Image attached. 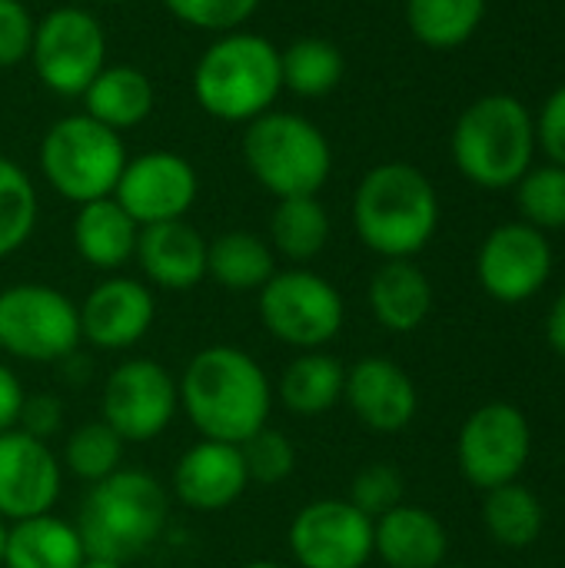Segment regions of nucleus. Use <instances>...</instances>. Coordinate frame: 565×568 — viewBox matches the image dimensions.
<instances>
[{
	"instance_id": "nucleus-31",
	"label": "nucleus",
	"mask_w": 565,
	"mask_h": 568,
	"mask_svg": "<svg viewBox=\"0 0 565 568\" xmlns=\"http://www.w3.org/2000/svg\"><path fill=\"white\" fill-rule=\"evenodd\" d=\"M483 17L486 0H406V27L430 50L463 47Z\"/></svg>"
},
{
	"instance_id": "nucleus-24",
	"label": "nucleus",
	"mask_w": 565,
	"mask_h": 568,
	"mask_svg": "<svg viewBox=\"0 0 565 568\" xmlns=\"http://www.w3.org/2000/svg\"><path fill=\"white\" fill-rule=\"evenodd\" d=\"M83 113L93 116L97 123L123 133V130H133L140 126L150 113H153V103H157V93H153V83L150 77L133 67V63H107L93 83L83 90Z\"/></svg>"
},
{
	"instance_id": "nucleus-11",
	"label": "nucleus",
	"mask_w": 565,
	"mask_h": 568,
	"mask_svg": "<svg viewBox=\"0 0 565 568\" xmlns=\"http://www.w3.org/2000/svg\"><path fill=\"white\" fill-rule=\"evenodd\" d=\"M533 456V429L519 406L486 403L480 406L456 436V466L463 479L483 493L506 483H519Z\"/></svg>"
},
{
	"instance_id": "nucleus-17",
	"label": "nucleus",
	"mask_w": 565,
	"mask_h": 568,
	"mask_svg": "<svg viewBox=\"0 0 565 568\" xmlns=\"http://www.w3.org/2000/svg\"><path fill=\"white\" fill-rule=\"evenodd\" d=\"M157 320V300L143 280L107 276L80 303V336L97 349L137 346Z\"/></svg>"
},
{
	"instance_id": "nucleus-12",
	"label": "nucleus",
	"mask_w": 565,
	"mask_h": 568,
	"mask_svg": "<svg viewBox=\"0 0 565 568\" xmlns=\"http://www.w3.org/2000/svg\"><path fill=\"white\" fill-rule=\"evenodd\" d=\"M176 413V376L153 359H123L103 383L100 419L123 443H153Z\"/></svg>"
},
{
	"instance_id": "nucleus-27",
	"label": "nucleus",
	"mask_w": 565,
	"mask_h": 568,
	"mask_svg": "<svg viewBox=\"0 0 565 568\" xmlns=\"http://www.w3.org/2000/svg\"><path fill=\"white\" fill-rule=\"evenodd\" d=\"M276 273V253L260 233L226 230L206 240V276L230 293H250Z\"/></svg>"
},
{
	"instance_id": "nucleus-35",
	"label": "nucleus",
	"mask_w": 565,
	"mask_h": 568,
	"mask_svg": "<svg viewBox=\"0 0 565 568\" xmlns=\"http://www.w3.org/2000/svg\"><path fill=\"white\" fill-rule=\"evenodd\" d=\"M160 3L183 27L220 37L230 30H243V23L253 20L263 0H160Z\"/></svg>"
},
{
	"instance_id": "nucleus-7",
	"label": "nucleus",
	"mask_w": 565,
	"mask_h": 568,
	"mask_svg": "<svg viewBox=\"0 0 565 568\" xmlns=\"http://www.w3.org/2000/svg\"><path fill=\"white\" fill-rule=\"evenodd\" d=\"M127 160L130 153L123 133L97 123L83 110L53 120L37 150L40 176L73 206L113 196Z\"/></svg>"
},
{
	"instance_id": "nucleus-2",
	"label": "nucleus",
	"mask_w": 565,
	"mask_h": 568,
	"mask_svg": "<svg viewBox=\"0 0 565 568\" xmlns=\"http://www.w3.org/2000/svg\"><path fill=\"white\" fill-rule=\"evenodd\" d=\"M440 226V196L430 176L403 160L376 163L353 193V230L383 260H413Z\"/></svg>"
},
{
	"instance_id": "nucleus-6",
	"label": "nucleus",
	"mask_w": 565,
	"mask_h": 568,
	"mask_svg": "<svg viewBox=\"0 0 565 568\" xmlns=\"http://www.w3.org/2000/svg\"><path fill=\"white\" fill-rule=\"evenodd\" d=\"M250 176L276 200L320 196L333 173V146L326 133L303 113L266 110L243 126L240 140Z\"/></svg>"
},
{
	"instance_id": "nucleus-13",
	"label": "nucleus",
	"mask_w": 565,
	"mask_h": 568,
	"mask_svg": "<svg viewBox=\"0 0 565 568\" xmlns=\"http://www.w3.org/2000/svg\"><path fill=\"white\" fill-rule=\"evenodd\" d=\"M196 196V166L176 150H147L130 156L113 190V200L133 216L137 226L186 220Z\"/></svg>"
},
{
	"instance_id": "nucleus-20",
	"label": "nucleus",
	"mask_w": 565,
	"mask_h": 568,
	"mask_svg": "<svg viewBox=\"0 0 565 568\" xmlns=\"http://www.w3.org/2000/svg\"><path fill=\"white\" fill-rule=\"evenodd\" d=\"M133 260L147 283L170 293L193 290L206 280V240L186 220L140 226Z\"/></svg>"
},
{
	"instance_id": "nucleus-42",
	"label": "nucleus",
	"mask_w": 565,
	"mask_h": 568,
	"mask_svg": "<svg viewBox=\"0 0 565 568\" xmlns=\"http://www.w3.org/2000/svg\"><path fill=\"white\" fill-rule=\"evenodd\" d=\"M546 339L565 359V290L556 296V303H553V310L546 316Z\"/></svg>"
},
{
	"instance_id": "nucleus-40",
	"label": "nucleus",
	"mask_w": 565,
	"mask_h": 568,
	"mask_svg": "<svg viewBox=\"0 0 565 568\" xmlns=\"http://www.w3.org/2000/svg\"><path fill=\"white\" fill-rule=\"evenodd\" d=\"M60 423H63V403L57 396H50V393H33V396L23 399L17 429H23L33 439L50 443V436H57Z\"/></svg>"
},
{
	"instance_id": "nucleus-10",
	"label": "nucleus",
	"mask_w": 565,
	"mask_h": 568,
	"mask_svg": "<svg viewBox=\"0 0 565 568\" xmlns=\"http://www.w3.org/2000/svg\"><path fill=\"white\" fill-rule=\"evenodd\" d=\"M37 80L57 97H83L107 67V30L83 3H60L33 27L30 57Z\"/></svg>"
},
{
	"instance_id": "nucleus-37",
	"label": "nucleus",
	"mask_w": 565,
	"mask_h": 568,
	"mask_svg": "<svg viewBox=\"0 0 565 568\" xmlns=\"http://www.w3.org/2000/svg\"><path fill=\"white\" fill-rule=\"evenodd\" d=\"M403 493H406V483H403L400 469L390 466V463H373V466H366V469H360L353 476L346 499L363 516H370L376 523L380 516H386L390 509H396L403 503Z\"/></svg>"
},
{
	"instance_id": "nucleus-46",
	"label": "nucleus",
	"mask_w": 565,
	"mask_h": 568,
	"mask_svg": "<svg viewBox=\"0 0 565 568\" xmlns=\"http://www.w3.org/2000/svg\"><path fill=\"white\" fill-rule=\"evenodd\" d=\"M87 3H123V0H87Z\"/></svg>"
},
{
	"instance_id": "nucleus-32",
	"label": "nucleus",
	"mask_w": 565,
	"mask_h": 568,
	"mask_svg": "<svg viewBox=\"0 0 565 568\" xmlns=\"http://www.w3.org/2000/svg\"><path fill=\"white\" fill-rule=\"evenodd\" d=\"M40 200L27 170L0 153V260L13 256L37 230Z\"/></svg>"
},
{
	"instance_id": "nucleus-30",
	"label": "nucleus",
	"mask_w": 565,
	"mask_h": 568,
	"mask_svg": "<svg viewBox=\"0 0 565 568\" xmlns=\"http://www.w3.org/2000/svg\"><path fill=\"white\" fill-rule=\"evenodd\" d=\"M483 526L490 539L503 549H526L543 536L546 513L533 489L523 483H506L490 489L483 499Z\"/></svg>"
},
{
	"instance_id": "nucleus-5",
	"label": "nucleus",
	"mask_w": 565,
	"mask_h": 568,
	"mask_svg": "<svg viewBox=\"0 0 565 568\" xmlns=\"http://www.w3.org/2000/svg\"><path fill=\"white\" fill-rule=\"evenodd\" d=\"M450 150L470 183L509 190L533 170L536 116L513 93H486L456 116Z\"/></svg>"
},
{
	"instance_id": "nucleus-16",
	"label": "nucleus",
	"mask_w": 565,
	"mask_h": 568,
	"mask_svg": "<svg viewBox=\"0 0 565 568\" xmlns=\"http://www.w3.org/2000/svg\"><path fill=\"white\" fill-rule=\"evenodd\" d=\"M63 486V466L50 443L27 436L23 429L0 433V519L20 523L47 516Z\"/></svg>"
},
{
	"instance_id": "nucleus-9",
	"label": "nucleus",
	"mask_w": 565,
	"mask_h": 568,
	"mask_svg": "<svg viewBox=\"0 0 565 568\" xmlns=\"http://www.w3.org/2000/svg\"><path fill=\"white\" fill-rule=\"evenodd\" d=\"M80 306L47 283L0 290V353L20 363H60L80 346Z\"/></svg>"
},
{
	"instance_id": "nucleus-18",
	"label": "nucleus",
	"mask_w": 565,
	"mask_h": 568,
	"mask_svg": "<svg viewBox=\"0 0 565 568\" xmlns=\"http://www.w3.org/2000/svg\"><path fill=\"white\" fill-rule=\"evenodd\" d=\"M343 399L350 403L353 416L373 433H403L420 409V393L413 376L386 359V356H363L346 369Z\"/></svg>"
},
{
	"instance_id": "nucleus-3",
	"label": "nucleus",
	"mask_w": 565,
	"mask_h": 568,
	"mask_svg": "<svg viewBox=\"0 0 565 568\" xmlns=\"http://www.w3.org/2000/svg\"><path fill=\"white\" fill-rule=\"evenodd\" d=\"M170 523V496L143 469H117L93 483L77 513V532L90 559L127 566L147 556Z\"/></svg>"
},
{
	"instance_id": "nucleus-26",
	"label": "nucleus",
	"mask_w": 565,
	"mask_h": 568,
	"mask_svg": "<svg viewBox=\"0 0 565 568\" xmlns=\"http://www.w3.org/2000/svg\"><path fill=\"white\" fill-rule=\"evenodd\" d=\"M343 386L346 366L323 349H310L286 363L276 383V396L286 413L300 419H316L343 399Z\"/></svg>"
},
{
	"instance_id": "nucleus-1",
	"label": "nucleus",
	"mask_w": 565,
	"mask_h": 568,
	"mask_svg": "<svg viewBox=\"0 0 565 568\" xmlns=\"http://www.w3.org/2000/svg\"><path fill=\"white\" fill-rule=\"evenodd\" d=\"M176 389L180 409L203 439L243 446L253 433L270 426V376L240 346L216 343L193 353Z\"/></svg>"
},
{
	"instance_id": "nucleus-21",
	"label": "nucleus",
	"mask_w": 565,
	"mask_h": 568,
	"mask_svg": "<svg viewBox=\"0 0 565 568\" xmlns=\"http://www.w3.org/2000/svg\"><path fill=\"white\" fill-rule=\"evenodd\" d=\"M446 552V526L423 506L400 503L373 523V556L390 568H440Z\"/></svg>"
},
{
	"instance_id": "nucleus-43",
	"label": "nucleus",
	"mask_w": 565,
	"mask_h": 568,
	"mask_svg": "<svg viewBox=\"0 0 565 568\" xmlns=\"http://www.w3.org/2000/svg\"><path fill=\"white\" fill-rule=\"evenodd\" d=\"M80 568H123V566H117V562H107V559H90V556H87V559L80 562Z\"/></svg>"
},
{
	"instance_id": "nucleus-38",
	"label": "nucleus",
	"mask_w": 565,
	"mask_h": 568,
	"mask_svg": "<svg viewBox=\"0 0 565 568\" xmlns=\"http://www.w3.org/2000/svg\"><path fill=\"white\" fill-rule=\"evenodd\" d=\"M37 17L23 0H0V70H10L30 57Z\"/></svg>"
},
{
	"instance_id": "nucleus-44",
	"label": "nucleus",
	"mask_w": 565,
	"mask_h": 568,
	"mask_svg": "<svg viewBox=\"0 0 565 568\" xmlns=\"http://www.w3.org/2000/svg\"><path fill=\"white\" fill-rule=\"evenodd\" d=\"M243 568H286V566H280V562H270V559H256V562H246Z\"/></svg>"
},
{
	"instance_id": "nucleus-4",
	"label": "nucleus",
	"mask_w": 565,
	"mask_h": 568,
	"mask_svg": "<svg viewBox=\"0 0 565 568\" xmlns=\"http://www.w3.org/2000/svg\"><path fill=\"white\" fill-rule=\"evenodd\" d=\"M193 100L220 123H250L273 110L283 93L280 47L253 30H230L210 40L193 77Z\"/></svg>"
},
{
	"instance_id": "nucleus-47",
	"label": "nucleus",
	"mask_w": 565,
	"mask_h": 568,
	"mask_svg": "<svg viewBox=\"0 0 565 568\" xmlns=\"http://www.w3.org/2000/svg\"><path fill=\"white\" fill-rule=\"evenodd\" d=\"M440 568H453V566H440Z\"/></svg>"
},
{
	"instance_id": "nucleus-22",
	"label": "nucleus",
	"mask_w": 565,
	"mask_h": 568,
	"mask_svg": "<svg viewBox=\"0 0 565 568\" xmlns=\"http://www.w3.org/2000/svg\"><path fill=\"white\" fill-rule=\"evenodd\" d=\"M137 236H140V226L113 196L77 206L73 223H70V240H73L77 256L87 266L103 270V273H117L133 260Z\"/></svg>"
},
{
	"instance_id": "nucleus-36",
	"label": "nucleus",
	"mask_w": 565,
	"mask_h": 568,
	"mask_svg": "<svg viewBox=\"0 0 565 568\" xmlns=\"http://www.w3.org/2000/svg\"><path fill=\"white\" fill-rule=\"evenodd\" d=\"M240 453H243L250 483H260V486H276V483L290 479V473L296 469V446L290 443L286 433H280L273 426H263L260 433H253L240 446Z\"/></svg>"
},
{
	"instance_id": "nucleus-39",
	"label": "nucleus",
	"mask_w": 565,
	"mask_h": 568,
	"mask_svg": "<svg viewBox=\"0 0 565 568\" xmlns=\"http://www.w3.org/2000/svg\"><path fill=\"white\" fill-rule=\"evenodd\" d=\"M536 146H543L549 163L565 166V83L546 97L536 116Z\"/></svg>"
},
{
	"instance_id": "nucleus-19",
	"label": "nucleus",
	"mask_w": 565,
	"mask_h": 568,
	"mask_svg": "<svg viewBox=\"0 0 565 568\" xmlns=\"http://www.w3.org/2000/svg\"><path fill=\"white\" fill-rule=\"evenodd\" d=\"M250 486L243 453L233 443L200 439L173 466V496L193 513H220Z\"/></svg>"
},
{
	"instance_id": "nucleus-41",
	"label": "nucleus",
	"mask_w": 565,
	"mask_h": 568,
	"mask_svg": "<svg viewBox=\"0 0 565 568\" xmlns=\"http://www.w3.org/2000/svg\"><path fill=\"white\" fill-rule=\"evenodd\" d=\"M23 386L17 379V373L10 366L0 363V433L7 429H17V419H20V409H23Z\"/></svg>"
},
{
	"instance_id": "nucleus-8",
	"label": "nucleus",
	"mask_w": 565,
	"mask_h": 568,
	"mask_svg": "<svg viewBox=\"0 0 565 568\" xmlns=\"http://www.w3.org/2000/svg\"><path fill=\"white\" fill-rule=\"evenodd\" d=\"M256 313L273 339L300 353H310V349H323L340 336L346 320V303L326 276L306 266H290V270H276L260 286Z\"/></svg>"
},
{
	"instance_id": "nucleus-23",
	"label": "nucleus",
	"mask_w": 565,
	"mask_h": 568,
	"mask_svg": "<svg viewBox=\"0 0 565 568\" xmlns=\"http://www.w3.org/2000/svg\"><path fill=\"white\" fill-rule=\"evenodd\" d=\"M370 313L390 333H413L426 323L433 310V283L413 260H383L373 273L370 290Z\"/></svg>"
},
{
	"instance_id": "nucleus-15",
	"label": "nucleus",
	"mask_w": 565,
	"mask_h": 568,
	"mask_svg": "<svg viewBox=\"0 0 565 568\" xmlns=\"http://www.w3.org/2000/svg\"><path fill=\"white\" fill-rule=\"evenodd\" d=\"M476 276L496 303L516 306L533 300L553 276L549 236L523 220L496 226L480 246Z\"/></svg>"
},
{
	"instance_id": "nucleus-45",
	"label": "nucleus",
	"mask_w": 565,
	"mask_h": 568,
	"mask_svg": "<svg viewBox=\"0 0 565 568\" xmlns=\"http://www.w3.org/2000/svg\"><path fill=\"white\" fill-rule=\"evenodd\" d=\"M3 546H7V523L0 519V568H3Z\"/></svg>"
},
{
	"instance_id": "nucleus-34",
	"label": "nucleus",
	"mask_w": 565,
	"mask_h": 568,
	"mask_svg": "<svg viewBox=\"0 0 565 568\" xmlns=\"http://www.w3.org/2000/svg\"><path fill=\"white\" fill-rule=\"evenodd\" d=\"M516 203L523 213V223L549 233L565 230V166L546 163L529 170L516 183Z\"/></svg>"
},
{
	"instance_id": "nucleus-29",
	"label": "nucleus",
	"mask_w": 565,
	"mask_h": 568,
	"mask_svg": "<svg viewBox=\"0 0 565 568\" xmlns=\"http://www.w3.org/2000/svg\"><path fill=\"white\" fill-rule=\"evenodd\" d=\"M280 73L283 90L303 100H316L340 87L346 73V57L326 37H296L280 50Z\"/></svg>"
},
{
	"instance_id": "nucleus-14",
	"label": "nucleus",
	"mask_w": 565,
	"mask_h": 568,
	"mask_svg": "<svg viewBox=\"0 0 565 568\" xmlns=\"http://www.w3.org/2000/svg\"><path fill=\"white\" fill-rule=\"evenodd\" d=\"M290 552L300 568H366L373 519L350 499H316L293 516Z\"/></svg>"
},
{
	"instance_id": "nucleus-25",
	"label": "nucleus",
	"mask_w": 565,
	"mask_h": 568,
	"mask_svg": "<svg viewBox=\"0 0 565 568\" xmlns=\"http://www.w3.org/2000/svg\"><path fill=\"white\" fill-rule=\"evenodd\" d=\"M83 559L87 552L77 526L53 513L7 526L3 568H80Z\"/></svg>"
},
{
	"instance_id": "nucleus-28",
	"label": "nucleus",
	"mask_w": 565,
	"mask_h": 568,
	"mask_svg": "<svg viewBox=\"0 0 565 568\" xmlns=\"http://www.w3.org/2000/svg\"><path fill=\"white\" fill-rule=\"evenodd\" d=\"M330 213L320 196H290L276 200L270 213V250L293 266L316 260L330 243Z\"/></svg>"
},
{
	"instance_id": "nucleus-33",
	"label": "nucleus",
	"mask_w": 565,
	"mask_h": 568,
	"mask_svg": "<svg viewBox=\"0 0 565 568\" xmlns=\"http://www.w3.org/2000/svg\"><path fill=\"white\" fill-rule=\"evenodd\" d=\"M123 439L103 423H83L67 436L63 446V459L60 466L70 469V476L83 479V483H100L107 476H113L117 469H123Z\"/></svg>"
}]
</instances>
